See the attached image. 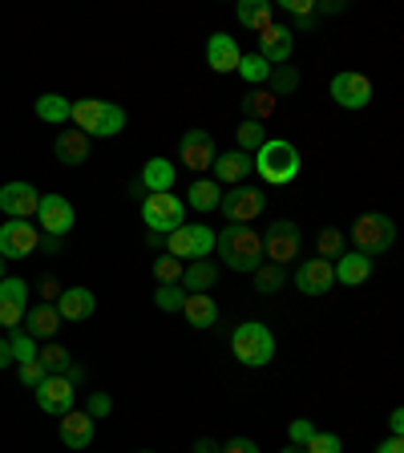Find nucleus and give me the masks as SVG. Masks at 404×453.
I'll return each mask as SVG.
<instances>
[{
  "instance_id": "nucleus-1",
  "label": "nucleus",
  "mask_w": 404,
  "mask_h": 453,
  "mask_svg": "<svg viewBox=\"0 0 404 453\" xmlns=\"http://www.w3.org/2000/svg\"><path fill=\"white\" fill-rule=\"evenodd\" d=\"M69 122H73V130H81L85 138H118V134L126 130V110L105 102V97H85V102H73Z\"/></svg>"
},
{
  "instance_id": "nucleus-2",
  "label": "nucleus",
  "mask_w": 404,
  "mask_h": 453,
  "mask_svg": "<svg viewBox=\"0 0 404 453\" xmlns=\"http://www.w3.org/2000/svg\"><path fill=\"white\" fill-rule=\"evenodd\" d=\"M215 247L231 272H255V267L263 264V235H259L255 226L231 223L226 231L215 235Z\"/></svg>"
},
{
  "instance_id": "nucleus-3",
  "label": "nucleus",
  "mask_w": 404,
  "mask_h": 453,
  "mask_svg": "<svg viewBox=\"0 0 404 453\" xmlns=\"http://www.w3.org/2000/svg\"><path fill=\"white\" fill-rule=\"evenodd\" d=\"M255 170L259 179L271 182V187H287V182L300 179V150L283 138H267L259 150H255Z\"/></svg>"
},
{
  "instance_id": "nucleus-4",
  "label": "nucleus",
  "mask_w": 404,
  "mask_h": 453,
  "mask_svg": "<svg viewBox=\"0 0 404 453\" xmlns=\"http://www.w3.org/2000/svg\"><path fill=\"white\" fill-rule=\"evenodd\" d=\"M231 352H235V360H239V365H247V368L271 365V360H275V336H271V328H267V324H259V320L239 324V328L231 332Z\"/></svg>"
},
{
  "instance_id": "nucleus-5",
  "label": "nucleus",
  "mask_w": 404,
  "mask_h": 453,
  "mask_svg": "<svg viewBox=\"0 0 404 453\" xmlns=\"http://www.w3.org/2000/svg\"><path fill=\"white\" fill-rule=\"evenodd\" d=\"M352 243H356L360 255H380L388 251V247L396 243V223L388 215H380V211H368V215H360L356 223H352Z\"/></svg>"
},
{
  "instance_id": "nucleus-6",
  "label": "nucleus",
  "mask_w": 404,
  "mask_h": 453,
  "mask_svg": "<svg viewBox=\"0 0 404 453\" xmlns=\"http://www.w3.org/2000/svg\"><path fill=\"white\" fill-rule=\"evenodd\" d=\"M210 251H215V231L207 223H182L166 235V255H174V259L194 264V259H207Z\"/></svg>"
},
{
  "instance_id": "nucleus-7",
  "label": "nucleus",
  "mask_w": 404,
  "mask_h": 453,
  "mask_svg": "<svg viewBox=\"0 0 404 453\" xmlns=\"http://www.w3.org/2000/svg\"><path fill=\"white\" fill-rule=\"evenodd\" d=\"M187 207L179 195H146L141 198V223L150 226L154 235H170L174 226H182Z\"/></svg>"
},
{
  "instance_id": "nucleus-8",
  "label": "nucleus",
  "mask_w": 404,
  "mask_h": 453,
  "mask_svg": "<svg viewBox=\"0 0 404 453\" xmlns=\"http://www.w3.org/2000/svg\"><path fill=\"white\" fill-rule=\"evenodd\" d=\"M218 211H223L231 223L247 226L267 211V195L259 187H243V182H239V187H231L223 198H218Z\"/></svg>"
},
{
  "instance_id": "nucleus-9",
  "label": "nucleus",
  "mask_w": 404,
  "mask_h": 453,
  "mask_svg": "<svg viewBox=\"0 0 404 453\" xmlns=\"http://www.w3.org/2000/svg\"><path fill=\"white\" fill-rule=\"evenodd\" d=\"M300 243H303L300 226H295L292 219H275V223L267 226V235H263V255L275 267H287L295 255H300Z\"/></svg>"
},
{
  "instance_id": "nucleus-10",
  "label": "nucleus",
  "mask_w": 404,
  "mask_h": 453,
  "mask_svg": "<svg viewBox=\"0 0 404 453\" xmlns=\"http://www.w3.org/2000/svg\"><path fill=\"white\" fill-rule=\"evenodd\" d=\"M41 247V226H33L28 219H9L0 226V259H25Z\"/></svg>"
},
{
  "instance_id": "nucleus-11",
  "label": "nucleus",
  "mask_w": 404,
  "mask_h": 453,
  "mask_svg": "<svg viewBox=\"0 0 404 453\" xmlns=\"http://www.w3.org/2000/svg\"><path fill=\"white\" fill-rule=\"evenodd\" d=\"M37 409L41 413H49V417H65L69 409H73V396H77V388H73V380L65 377V372H49L45 380H41L37 388Z\"/></svg>"
},
{
  "instance_id": "nucleus-12",
  "label": "nucleus",
  "mask_w": 404,
  "mask_h": 453,
  "mask_svg": "<svg viewBox=\"0 0 404 453\" xmlns=\"http://www.w3.org/2000/svg\"><path fill=\"white\" fill-rule=\"evenodd\" d=\"M25 311H28V283L4 275V280H0V328H9V332L20 328V324H25Z\"/></svg>"
},
{
  "instance_id": "nucleus-13",
  "label": "nucleus",
  "mask_w": 404,
  "mask_h": 453,
  "mask_svg": "<svg viewBox=\"0 0 404 453\" xmlns=\"http://www.w3.org/2000/svg\"><path fill=\"white\" fill-rule=\"evenodd\" d=\"M73 207H69L61 195H41V207H37V226L45 235L53 239H65L73 231Z\"/></svg>"
},
{
  "instance_id": "nucleus-14",
  "label": "nucleus",
  "mask_w": 404,
  "mask_h": 453,
  "mask_svg": "<svg viewBox=\"0 0 404 453\" xmlns=\"http://www.w3.org/2000/svg\"><path fill=\"white\" fill-rule=\"evenodd\" d=\"M332 102L339 110H364L372 102V81L364 73H336L332 77Z\"/></svg>"
},
{
  "instance_id": "nucleus-15",
  "label": "nucleus",
  "mask_w": 404,
  "mask_h": 453,
  "mask_svg": "<svg viewBox=\"0 0 404 453\" xmlns=\"http://www.w3.org/2000/svg\"><path fill=\"white\" fill-rule=\"evenodd\" d=\"M295 53V28L287 25H267L263 33H259V57H263L271 69L287 65Z\"/></svg>"
},
{
  "instance_id": "nucleus-16",
  "label": "nucleus",
  "mask_w": 404,
  "mask_h": 453,
  "mask_svg": "<svg viewBox=\"0 0 404 453\" xmlns=\"http://www.w3.org/2000/svg\"><path fill=\"white\" fill-rule=\"evenodd\" d=\"M37 207H41V195L37 187H28V182H4L0 187V211L9 219H37Z\"/></svg>"
},
{
  "instance_id": "nucleus-17",
  "label": "nucleus",
  "mask_w": 404,
  "mask_h": 453,
  "mask_svg": "<svg viewBox=\"0 0 404 453\" xmlns=\"http://www.w3.org/2000/svg\"><path fill=\"white\" fill-rule=\"evenodd\" d=\"M295 288H300L303 296H328L332 288H336V272H332V259H303L300 267H295Z\"/></svg>"
},
{
  "instance_id": "nucleus-18",
  "label": "nucleus",
  "mask_w": 404,
  "mask_h": 453,
  "mask_svg": "<svg viewBox=\"0 0 404 453\" xmlns=\"http://www.w3.org/2000/svg\"><path fill=\"white\" fill-rule=\"evenodd\" d=\"M179 154H182V162H187V170H210L215 166V158H218V150H215V138H210L207 130H187L182 134V146H179Z\"/></svg>"
},
{
  "instance_id": "nucleus-19",
  "label": "nucleus",
  "mask_w": 404,
  "mask_h": 453,
  "mask_svg": "<svg viewBox=\"0 0 404 453\" xmlns=\"http://www.w3.org/2000/svg\"><path fill=\"white\" fill-rule=\"evenodd\" d=\"M94 434H97V421L89 413L69 409V413L61 417V445H65V449H89V445H94Z\"/></svg>"
},
{
  "instance_id": "nucleus-20",
  "label": "nucleus",
  "mask_w": 404,
  "mask_h": 453,
  "mask_svg": "<svg viewBox=\"0 0 404 453\" xmlns=\"http://www.w3.org/2000/svg\"><path fill=\"white\" fill-rule=\"evenodd\" d=\"M97 308V296L89 288H65V292L57 296V311H61V320L65 324H81L89 320Z\"/></svg>"
},
{
  "instance_id": "nucleus-21",
  "label": "nucleus",
  "mask_w": 404,
  "mask_h": 453,
  "mask_svg": "<svg viewBox=\"0 0 404 453\" xmlns=\"http://www.w3.org/2000/svg\"><path fill=\"white\" fill-rule=\"evenodd\" d=\"M239 57H243V49L235 45L231 33H215V37L207 41V65L215 69V73H235Z\"/></svg>"
},
{
  "instance_id": "nucleus-22",
  "label": "nucleus",
  "mask_w": 404,
  "mask_h": 453,
  "mask_svg": "<svg viewBox=\"0 0 404 453\" xmlns=\"http://www.w3.org/2000/svg\"><path fill=\"white\" fill-rule=\"evenodd\" d=\"M210 170H215L218 187H223V182H226V187H239V182H243L247 174L255 170V158H251V154H243V150H226V154H218Z\"/></svg>"
},
{
  "instance_id": "nucleus-23",
  "label": "nucleus",
  "mask_w": 404,
  "mask_h": 453,
  "mask_svg": "<svg viewBox=\"0 0 404 453\" xmlns=\"http://www.w3.org/2000/svg\"><path fill=\"white\" fill-rule=\"evenodd\" d=\"M182 311H187V324L198 332H207L218 324V303L210 292H187V300H182Z\"/></svg>"
},
{
  "instance_id": "nucleus-24",
  "label": "nucleus",
  "mask_w": 404,
  "mask_h": 453,
  "mask_svg": "<svg viewBox=\"0 0 404 453\" xmlns=\"http://www.w3.org/2000/svg\"><path fill=\"white\" fill-rule=\"evenodd\" d=\"M61 311H57V303H37V308L25 311V332L33 340H53L57 332H61Z\"/></svg>"
},
{
  "instance_id": "nucleus-25",
  "label": "nucleus",
  "mask_w": 404,
  "mask_h": 453,
  "mask_svg": "<svg viewBox=\"0 0 404 453\" xmlns=\"http://www.w3.org/2000/svg\"><path fill=\"white\" fill-rule=\"evenodd\" d=\"M53 154L61 166H81V162H89V138L81 130H61L53 142Z\"/></svg>"
},
{
  "instance_id": "nucleus-26",
  "label": "nucleus",
  "mask_w": 404,
  "mask_h": 453,
  "mask_svg": "<svg viewBox=\"0 0 404 453\" xmlns=\"http://www.w3.org/2000/svg\"><path fill=\"white\" fill-rule=\"evenodd\" d=\"M174 179H179L174 162H170V158H150L146 166H141V179L138 182L146 187V195H170Z\"/></svg>"
},
{
  "instance_id": "nucleus-27",
  "label": "nucleus",
  "mask_w": 404,
  "mask_h": 453,
  "mask_svg": "<svg viewBox=\"0 0 404 453\" xmlns=\"http://www.w3.org/2000/svg\"><path fill=\"white\" fill-rule=\"evenodd\" d=\"M332 272H336V283H348V288H356V283H368V275H372V259L360 251H344L332 264Z\"/></svg>"
},
{
  "instance_id": "nucleus-28",
  "label": "nucleus",
  "mask_w": 404,
  "mask_h": 453,
  "mask_svg": "<svg viewBox=\"0 0 404 453\" xmlns=\"http://www.w3.org/2000/svg\"><path fill=\"white\" fill-rule=\"evenodd\" d=\"M235 17H239V25H243V28L263 33L267 25H275V4H271V0H239Z\"/></svg>"
},
{
  "instance_id": "nucleus-29",
  "label": "nucleus",
  "mask_w": 404,
  "mask_h": 453,
  "mask_svg": "<svg viewBox=\"0 0 404 453\" xmlns=\"http://www.w3.org/2000/svg\"><path fill=\"white\" fill-rule=\"evenodd\" d=\"M215 283H218V267L210 259H194L182 272V292H210Z\"/></svg>"
},
{
  "instance_id": "nucleus-30",
  "label": "nucleus",
  "mask_w": 404,
  "mask_h": 453,
  "mask_svg": "<svg viewBox=\"0 0 404 453\" xmlns=\"http://www.w3.org/2000/svg\"><path fill=\"white\" fill-rule=\"evenodd\" d=\"M69 113H73V102L61 94H41L37 97V118L49 126H65L69 122Z\"/></svg>"
},
{
  "instance_id": "nucleus-31",
  "label": "nucleus",
  "mask_w": 404,
  "mask_h": 453,
  "mask_svg": "<svg viewBox=\"0 0 404 453\" xmlns=\"http://www.w3.org/2000/svg\"><path fill=\"white\" fill-rule=\"evenodd\" d=\"M218 198H223V190H218V182L215 179H198V182H190V190H187V203L194 211H218Z\"/></svg>"
},
{
  "instance_id": "nucleus-32",
  "label": "nucleus",
  "mask_w": 404,
  "mask_h": 453,
  "mask_svg": "<svg viewBox=\"0 0 404 453\" xmlns=\"http://www.w3.org/2000/svg\"><path fill=\"white\" fill-rule=\"evenodd\" d=\"M275 105H279V97L271 89H255L251 97H243V118L247 122H267L275 113Z\"/></svg>"
},
{
  "instance_id": "nucleus-33",
  "label": "nucleus",
  "mask_w": 404,
  "mask_h": 453,
  "mask_svg": "<svg viewBox=\"0 0 404 453\" xmlns=\"http://www.w3.org/2000/svg\"><path fill=\"white\" fill-rule=\"evenodd\" d=\"M235 73L243 77L247 85H263L267 77H271V65H267L259 53H243V57H239V69H235Z\"/></svg>"
},
{
  "instance_id": "nucleus-34",
  "label": "nucleus",
  "mask_w": 404,
  "mask_h": 453,
  "mask_svg": "<svg viewBox=\"0 0 404 453\" xmlns=\"http://www.w3.org/2000/svg\"><path fill=\"white\" fill-rule=\"evenodd\" d=\"M283 280H287V272L275 264H259L255 267V292L259 296H275L283 288Z\"/></svg>"
},
{
  "instance_id": "nucleus-35",
  "label": "nucleus",
  "mask_w": 404,
  "mask_h": 453,
  "mask_svg": "<svg viewBox=\"0 0 404 453\" xmlns=\"http://www.w3.org/2000/svg\"><path fill=\"white\" fill-rule=\"evenodd\" d=\"M316 251H320V259H332V264H336L339 255L348 251V243H344V235H339L336 226H328V231H320V239H316Z\"/></svg>"
},
{
  "instance_id": "nucleus-36",
  "label": "nucleus",
  "mask_w": 404,
  "mask_h": 453,
  "mask_svg": "<svg viewBox=\"0 0 404 453\" xmlns=\"http://www.w3.org/2000/svg\"><path fill=\"white\" fill-rule=\"evenodd\" d=\"M267 81H271V94L275 97H287V94H295V89H300V73H295L292 65L271 69V77H267Z\"/></svg>"
},
{
  "instance_id": "nucleus-37",
  "label": "nucleus",
  "mask_w": 404,
  "mask_h": 453,
  "mask_svg": "<svg viewBox=\"0 0 404 453\" xmlns=\"http://www.w3.org/2000/svg\"><path fill=\"white\" fill-rule=\"evenodd\" d=\"M182 272H187V264L174 259V255H158L154 259V280L158 283H182Z\"/></svg>"
},
{
  "instance_id": "nucleus-38",
  "label": "nucleus",
  "mask_w": 404,
  "mask_h": 453,
  "mask_svg": "<svg viewBox=\"0 0 404 453\" xmlns=\"http://www.w3.org/2000/svg\"><path fill=\"white\" fill-rule=\"evenodd\" d=\"M182 300H187L182 283H162L158 292H154V308L158 311H182Z\"/></svg>"
},
{
  "instance_id": "nucleus-39",
  "label": "nucleus",
  "mask_w": 404,
  "mask_h": 453,
  "mask_svg": "<svg viewBox=\"0 0 404 453\" xmlns=\"http://www.w3.org/2000/svg\"><path fill=\"white\" fill-rule=\"evenodd\" d=\"M9 352H12V360H17V365H25V360H37V340L28 336V332L12 328V336H9Z\"/></svg>"
},
{
  "instance_id": "nucleus-40",
  "label": "nucleus",
  "mask_w": 404,
  "mask_h": 453,
  "mask_svg": "<svg viewBox=\"0 0 404 453\" xmlns=\"http://www.w3.org/2000/svg\"><path fill=\"white\" fill-rule=\"evenodd\" d=\"M239 150L243 154H251V150H259V146H263L267 142V130H263V122H247L243 118V126H239Z\"/></svg>"
},
{
  "instance_id": "nucleus-41",
  "label": "nucleus",
  "mask_w": 404,
  "mask_h": 453,
  "mask_svg": "<svg viewBox=\"0 0 404 453\" xmlns=\"http://www.w3.org/2000/svg\"><path fill=\"white\" fill-rule=\"evenodd\" d=\"M303 453H344V441H339V434H316L303 441Z\"/></svg>"
},
{
  "instance_id": "nucleus-42",
  "label": "nucleus",
  "mask_w": 404,
  "mask_h": 453,
  "mask_svg": "<svg viewBox=\"0 0 404 453\" xmlns=\"http://www.w3.org/2000/svg\"><path fill=\"white\" fill-rule=\"evenodd\" d=\"M283 12H292L300 28L316 25V0H283Z\"/></svg>"
},
{
  "instance_id": "nucleus-43",
  "label": "nucleus",
  "mask_w": 404,
  "mask_h": 453,
  "mask_svg": "<svg viewBox=\"0 0 404 453\" xmlns=\"http://www.w3.org/2000/svg\"><path fill=\"white\" fill-rule=\"evenodd\" d=\"M37 360L49 368V372H65V368H69V349H61V344H49L45 352H37Z\"/></svg>"
},
{
  "instance_id": "nucleus-44",
  "label": "nucleus",
  "mask_w": 404,
  "mask_h": 453,
  "mask_svg": "<svg viewBox=\"0 0 404 453\" xmlns=\"http://www.w3.org/2000/svg\"><path fill=\"white\" fill-rule=\"evenodd\" d=\"M17 377H20V385L25 388H37L41 380L49 377V368L41 365V360H25V365H17Z\"/></svg>"
},
{
  "instance_id": "nucleus-45",
  "label": "nucleus",
  "mask_w": 404,
  "mask_h": 453,
  "mask_svg": "<svg viewBox=\"0 0 404 453\" xmlns=\"http://www.w3.org/2000/svg\"><path fill=\"white\" fill-rule=\"evenodd\" d=\"M311 434H316V425H311L308 417H295V421L287 425V437H292V445H303Z\"/></svg>"
},
{
  "instance_id": "nucleus-46",
  "label": "nucleus",
  "mask_w": 404,
  "mask_h": 453,
  "mask_svg": "<svg viewBox=\"0 0 404 453\" xmlns=\"http://www.w3.org/2000/svg\"><path fill=\"white\" fill-rule=\"evenodd\" d=\"M110 409H113L110 393H89V409H85V413L94 417V421H102V417H110Z\"/></svg>"
},
{
  "instance_id": "nucleus-47",
  "label": "nucleus",
  "mask_w": 404,
  "mask_h": 453,
  "mask_svg": "<svg viewBox=\"0 0 404 453\" xmlns=\"http://www.w3.org/2000/svg\"><path fill=\"white\" fill-rule=\"evenodd\" d=\"M218 453H259V445H255L251 437H231V441H226Z\"/></svg>"
},
{
  "instance_id": "nucleus-48",
  "label": "nucleus",
  "mask_w": 404,
  "mask_h": 453,
  "mask_svg": "<svg viewBox=\"0 0 404 453\" xmlns=\"http://www.w3.org/2000/svg\"><path fill=\"white\" fill-rule=\"evenodd\" d=\"M61 292H65V288H57V280H49V275L41 280V303H57Z\"/></svg>"
},
{
  "instance_id": "nucleus-49",
  "label": "nucleus",
  "mask_w": 404,
  "mask_h": 453,
  "mask_svg": "<svg viewBox=\"0 0 404 453\" xmlns=\"http://www.w3.org/2000/svg\"><path fill=\"white\" fill-rule=\"evenodd\" d=\"M388 429H393V437L404 434V409H393V417H388Z\"/></svg>"
},
{
  "instance_id": "nucleus-50",
  "label": "nucleus",
  "mask_w": 404,
  "mask_h": 453,
  "mask_svg": "<svg viewBox=\"0 0 404 453\" xmlns=\"http://www.w3.org/2000/svg\"><path fill=\"white\" fill-rule=\"evenodd\" d=\"M377 453H404V441H400V437H388V441L377 445Z\"/></svg>"
},
{
  "instance_id": "nucleus-51",
  "label": "nucleus",
  "mask_w": 404,
  "mask_h": 453,
  "mask_svg": "<svg viewBox=\"0 0 404 453\" xmlns=\"http://www.w3.org/2000/svg\"><path fill=\"white\" fill-rule=\"evenodd\" d=\"M218 449H223V445L210 441V437H198V441H194V453H218Z\"/></svg>"
},
{
  "instance_id": "nucleus-52",
  "label": "nucleus",
  "mask_w": 404,
  "mask_h": 453,
  "mask_svg": "<svg viewBox=\"0 0 404 453\" xmlns=\"http://www.w3.org/2000/svg\"><path fill=\"white\" fill-rule=\"evenodd\" d=\"M12 365V352H9V340H0V368Z\"/></svg>"
},
{
  "instance_id": "nucleus-53",
  "label": "nucleus",
  "mask_w": 404,
  "mask_h": 453,
  "mask_svg": "<svg viewBox=\"0 0 404 453\" xmlns=\"http://www.w3.org/2000/svg\"><path fill=\"white\" fill-rule=\"evenodd\" d=\"M41 247H45L49 255H57V251H61V239H53V235H49V239H41Z\"/></svg>"
},
{
  "instance_id": "nucleus-54",
  "label": "nucleus",
  "mask_w": 404,
  "mask_h": 453,
  "mask_svg": "<svg viewBox=\"0 0 404 453\" xmlns=\"http://www.w3.org/2000/svg\"><path fill=\"white\" fill-rule=\"evenodd\" d=\"M283 453H303V445H283Z\"/></svg>"
},
{
  "instance_id": "nucleus-55",
  "label": "nucleus",
  "mask_w": 404,
  "mask_h": 453,
  "mask_svg": "<svg viewBox=\"0 0 404 453\" xmlns=\"http://www.w3.org/2000/svg\"><path fill=\"white\" fill-rule=\"evenodd\" d=\"M0 280H4V259H0Z\"/></svg>"
},
{
  "instance_id": "nucleus-56",
  "label": "nucleus",
  "mask_w": 404,
  "mask_h": 453,
  "mask_svg": "<svg viewBox=\"0 0 404 453\" xmlns=\"http://www.w3.org/2000/svg\"><path fill=\"white\" fill-rule=\"evenodd\" d=\"M138 453H154V449H138Z\"/></svg>"
}]
</instances>
